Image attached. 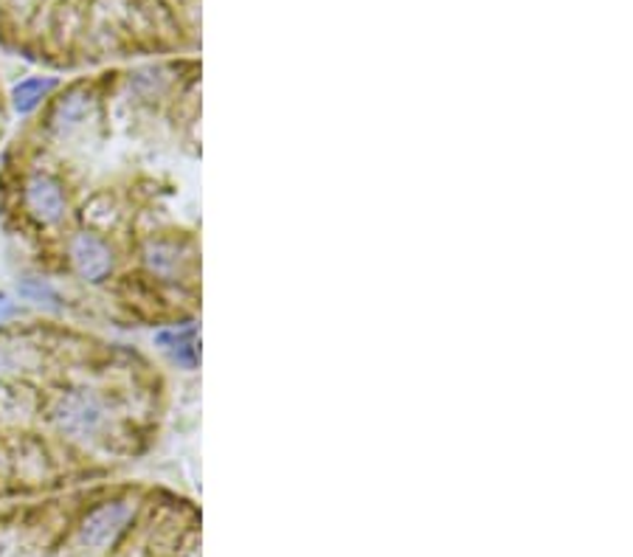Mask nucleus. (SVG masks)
<instances>
[{
	"label": "nucleus",
	"instance_id": "6",
	"mask_svg": "<svg viewBox=\"0 0 633 557\" xmlns=\"http://www.w3.org/2000/svg\"><path fill=\"white\" fill-rule=\"evenodd\" d=\"M54 85H57L54 79H43V77L23 79L20 85H14V90H12L14 110H18V113H32V110L37 108V104L43 102L48 93H52Z\"/></svg>",
	"mask_w": 633,
	"mask_h": 557
},
{
	"label": "nucleus",
	"instance_id": "5",
	"mask_svg": "<svg viewBox=\"0 0 633 557\" xmlns=\"http://www.w3.org/2000/svg\"><path fill=\"white\" fill-rule=\"evenodd\" d=\"M90 104L93 102H90L88 90H70L68 97L59 99L57 110H54V130H57V133L77 130L79 124L88 122Z\"/></svg>",
	"mask_w": 633,
	"mask_h": 557
},
{
	"label": "nucleus",
	"instance_id": "9",
	"mask_svg": "<svg viewBox=\"0 0 633 557\" xmlns=\"http://www.w3.org/2000/svg\"><path fill=\"white\" fill-rule=\"evenodd\" d=\"M14 315H18V304H14L7 293H0V327H3L7 321H12Z\"/></svg>",
	"mask_w": 633,
	"mask_h": 557
},
{
	"label": "nucleus",
	"instance_id": "1",
	"mask_svg": "<svg viewBox=\"0 0 633 557\" xmlns=\"http://www.w3.org/2000/svg\"><path fill=\"white\" fill-rule=\"evenodd\" d=\"M54 416H57L59 428H63L65 434L93 436L102 428L104 411L93 394H88V391H74V394L59 400Z\"/></svg>",
	"mask_w": 633,
	"mask_h": 557
},
{
	"label": "nucleus",
	"instance_id": "3",
	"mask_svg": "<svg viewBox=\"0 0 633 557\" xmlns=\"http://www.w3.org/2000/svg\"><path fill=\"white\" fill-rule=\"evenodd\" d=\"M26 203L29 212H32L40 223H59L65 214L63 186L54 178L37 175V178L29 180L26 186Z\"/></svg>",
	"mask_w": 633,
	"mask_h": 557
},
{
	"label": "nucleus",
	"instance_id": "2",
	"mask_svg": "<svg viewBox=\"0 0 633 557\" xmlns=\"http://www.w3.org/2000/svg\"><path fill=\"white\" fill-rule=\"evenodd\" d=\"M70 259H74V268L79 270V276L88 279V282H102V279H108L110 270H113V254H110L108 245L99 237H93V234H79V237L70 243Z\"/></svg>",
	"mask_w": 633,
	"mask_h": 557
},
{
	"label": "nucleus",
	"instance_id": "10",
	"mask_svg": "<svg viewBox=\"0 0 633 557\" xmlns=\"http://www.w3.org/2000/svg\"><path fill=\"white\" fill-rule=\"evenodd\" d=\"M7 369H9V355H7V349L0 346V375H3Z\"/></svg>",
	"mask_w": 633,
	"mask_h": 557
},
{
	"label": "nucleus",
	"instance_id": "7",
	"mask_svg": "<svg viewBox=\"0 0 633 557\" xmlns=\"http://www.w3.org/2000/svg\"><path fill=\"white\" fill-rule=\"evenodd\" d=\"M20 299L32 301L34 308L43 310H59L63 308V296L57 293L52 282H45V279H37V276H26V279H20L18 285Z\"/></svg>",
	"mask_w": 633,
	"mask_h": 557
},
{
	"label": "nucleus",
	"instance_id": "4",
	"mask_svg": "<svg viewBox=\"0 0 633 557\" xmlns=\"http://www.w3.org/2000/svg\"><path fill=\"white\" fill-rule=\"evenodd\" d=\"M127 515H130V510L124 504L102 506L99 513H93L88 521H85V530H82L85 541H88V544H97V546L108 544L115 532H119V526L127 521Z\"/></svg>",
	"mask_w": 633,
	"mask_h": 557
},
{
	"label": "nucleus",
	"instance_id": "8",
	"mask_svg": "<svg viewBox=\"0 0 633 557\" xmlns=\"http://www.w3.org/2000/svg\"><path fill=\"white\" fill-rule=\"evenodd\" d=\"M158 341L167 346L169 353L175 355V360H180V364L195 366V360H198V349H195V327L173 330V333L160 335Z\"/></svg>",
	"mask_w": 633,
	"mask_h": 557
}]
</instances>
